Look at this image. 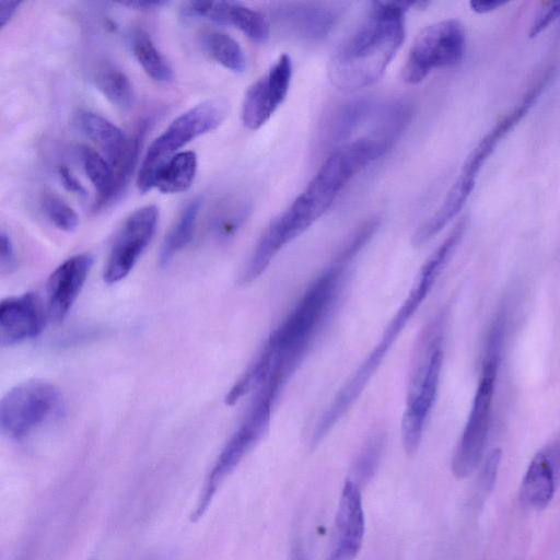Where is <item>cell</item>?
I'll return each instance as SVG.
<instances>
[{"label":"cell","instance_id":"cell-1","mask_svg":"<svg viewBox=\"0 0 560 560\" xmlns=\"http://www.w3.org/2000/svg\"><path fill=\"white\" fill-rule=\"evenodd\" d=\"M378 226L377 218H370L361 223L328 266L307 287L282 323L269 335L253 360L267 374L266 378L283 386L298 369L331 314L352 261Z\"/></svg>","mask_w":560,"mask_h":560},{"label":"cell","instance_id":"cell-2","mask_svg":"<svg viewBox=\"0 0 560 560\" xmlns=\"http://www.w3.org/2000/svg\"><path fill=\"white\" fill-rule=\"evenodd\" d=\"M384 148L377 141L363 136L335 150L305 189L269 222L240 276V282L248 284L260 277L283 246L328 210L340 190L357 173L388 151Z\"/></svg>","mask_w":560,"mask_h":560},{"label":"cell","instance_id":"cell-3","mask_svg":"<svg viewBox=\"0 0 560 560\" xmlns=\"http://www.w3.org/2000/svg\"><path fill=\"white\" fill-rule=\"evenodd\" d=\"M413 2L374 1L362 24L338 47L328 63V78L342 91L374 84L405 38V12Z\"/></svg>","mask_w":560,"mask_h":560},{"label":"cell","instance_id":"cell-4","mask_svg":"<svg viewBox=\"0 0 560 560\" xmlns=\"http://www.w3.org/2000/svg\"><path fill=\"white\" fill-rule=\"evenodd\" d=\"M465 228L466 220H460L443 243H441L423 262L416 276L408 296L387 324L373 350L340 388L330 405L317 420L311 438V444L313 446L317 445L327 435L364 390L371 377H373L376 370L382 364L387 351L404 330V327L412 315L417 312L423 300L428 296L450 256L460 241Z\"/></svg>","mask_w":560,"mask_h":560},{"label":"cell","instance_id":"cell-5","mask_svg":"<svg viewBox=\"0 0 560 560\" xmlns=\"http://www.w3.org/2000/svg\"><path fill=\"white\" fill-rule=\"evenodd\" d=\"M436 328L435 322L423 329L412 354L401 420L402 447L409 456L419 447L425 420L438 395L443 350Z\"/></svg>","mask_w":560,"mask_h":560},{"label":"cell","instance_id":"cell-6","mask_svg":"<svg viewBox=\"0 0 560 560\" xmlns=\"http://www.w3.org/2000/svg\"><path fill=\"white\" fill-rule=\"evenodd\" d=\"M229 113L223 98L206 100L176 117L151 143L137 177L141 192L154 187V180L163 165L195 138L217 129Z\"/></svg>","mask_w":560,"mask_h":560},{"label":"cell","instance_id":"cell-7","mask_svg":"<svg viewBox=\"0 0 560 560\" xmlns=\"http://www.w3.org/2000/svg\"><path fill=\"white\" fill-rule=\"evenodd\" d=\"M277 397L265 387L255 390L247 411L205 479L191 521L200 518L226 477L266 433Z\"/></svg>","mask_w":560,"mask_h":560},{"label":"cell","instance_id":"cell-8","mask_svg":"<svg viewBox=\"0 0 560 560\" xmlns=\"http://www.w3.org/2000/svg\"><path fill=\"white\" fill-rule=\"evenodd\" d=\"M497 372V352L490 349L483 361L470 411L451 462L452 472L458 479L469 477L481 463L490 428Z\"/></svg>","mask_w":560,"mask_h":560},{"label":"cell","instance_id":"cell-9","mask_svg":"<svg viewBox=\"0 0 560 560\" xmlns=\"http://www.w3.org/2000/svg\"><path fill=\"white\" fill-rule=\"evenodd\" d=\"M465 50V31L456 20H444L425 26L416 37L402 67L408 84L423 81L434 69L457 63Z\"/></svg>","mask_w":560,"mask_h":560},{"label":"cell","instance_id":"cell-10","mask_svg":"<svg viewBox=\"0 0 560 560\" xmlns=\"http://www.w3.org/2000/svg\"><path fill=\"white\" fill-rule=\"evenodd\" d=\"M59 392L49 382L32 380L9 390L0 402L1 431L22 439L43 423L56 409Z\"/></svg>","mask_w":560,"mask_h":560},{"label":"cell","instance_id":"cell-11","mask_svg":"<svg viewBox=\"0 0 560 560\" xmlns=\"http://www.w3.org/2000/svg\"><path fill=\"white\" fill-rule=\"evenodd\" d=\"M159 221V208L147 205L133 211L114 237L103 278L108 284L124 279L152 240Z\"/></svg>","mask_w":560,"mask_h":560},{"label":"cell","instance_id":"cell-12","mask_svg":"<svg viewBox=\"0 0 560 560\" xmlns=\"http://www.w3.org/2000/svg\"><path fill=\"white\" fill-rule=\"evenodd\" d=\"M292 77V60L282 54L268 71L248 86L244 94L241 109L243 125L256 130L260 128L288 94Z\"/></svg>","mask_w":560,"mask_h":560},{"label":"cell","instance_id":"cell-13","mask_svg":"<svg viewBox=\"0 0 560 560\" xmlns=\"http://www.w3.org/2000/svg\"><path fill=\"white\" fill-rule=\"evenodd\" d=\"M345 11L341 2L281 3L273 19L288 34L305 40L320 39L335 27Z\"/></svg>","mask_w":560,"mask_h":560},{"label":"cell","instance_id":"cell-14","mask_svg":"<svg viewBox=\"0 0 560 560\" xmlns=\"http://www.w3.org/2000/svg\"><path fill=\"white\" fill-rule=\"evenodd\" d=\"M47 306L40 296L26 292L3 299L0 303V343L13 346L37 337L47 322Z\"/></svg>","mask_w":560,"mask_h":560},{"label":"cell","instance_id":"cell-15","mask_svg":"<svg viewBox=\"0 0 560 560\" xmlns=\"http://www.w3.org/2000/svg\"><path fill=\"white\" fill-rule=\"evenodd\" d=\"M92 264L93 257L90 254H78L66 259L51 272L47 281L46 306L52 323H61L68 315Z\"/></svg>","mask_w":560,"mask_h":560},{"label":"cell","instance_id":"cell-16","mask_svg":"<svg viewBox=\"0 0 560 560\" xmlns=\"http://www.w3.org/2000/svg\"><path fill=\"white\" fill-rule=\"evenodd\" d=\"M336 529V547L328 560H353L362 546L365 521L359 485L350 478L339 499Z\"/></svg>","mask_w":560,"mask_h":560},{"label":"cell","instance_id":"cell-17","mask_svg":"<svg viewBox=\"0 0 560 560\" xmlns=\"http://www.w3.org/2000/svg\"><path fill=\"white\" fill-rule=\"evenodd\" d=\"M556 492L555 467L548 455L538 452L532 458L521 483L520 500L524 508L546 509Z\"/></svg>","mask_w":560,"mask_h":560},{"label":"cell","instance_id":"cell-18","mask_svg":"<svg viewBox=\"0 0 560 560\" xmlns=\"http://www.w3.org/2000/svg\"><path fill=\"white\" fill-rule=\"evenodd\" d=\"M78 121L84 133L103 150L115 170L128 152L130 138L112 121L93 112H80Z\"/></svg>","mask_w":560,"mask_h":560},{"label":"cell","instance_id":"cell-19","mask_svg":"<svg viewBox=\"0 0 560 560\" xmlns=\"http://www.w3.org/2000/svg\"><path fill=\"white\" fill-rule=\"evenodd\" d=\"M476 177L460 172L436 212L423 222L412 236V244L420 246L438 234L463 208L475 186Z\"/></svg>","mask_w":560,"mask_h":560},{"label":"cell","instance_id":"cell-20","mask_svg":"<svg viewBox=\"0 0 560 560\" xmlns=\"http://www.w3.org/2000/svg\"><path fill=\"white\" fill-rule=\"evenodd\" d=\"M539 88L540 85L535 86L527 93L522 102L480 140L466 159L462 171L474 177L477 176L482 164L492 153L497 144L527 113L539 94Z\"/></svg>","mask_w":560,"mask_h":560},{"label":"cell","instance_id":"cell-21","mask_svg":"<svg viewBox=\"0 0 560 560\" xmlns=\"http://www.w3.org/2000/svg\"><path fill=\"white\" fill-rule=\"evenodd\" d=\"M377 105L373 98L366 96L342 103L332 113L327 125L328 142L340 144L348 140L364 121L372 118Z\"/></svg>","mask_w":560,"mask_h":560},{"label":"cell","instance_id":"cell-22","mask_svg":"<svg viewBox=\"0 0 560 560\" xmlns=\"http://www.w3.org/2000/svg\"><path fill=\"white\" fill-rule=\"evenodd\" d=\"M197 165L195 152H178L160 170L154 180V187L163 194H178L188 190L194 183Z\"/></svg>","mask_w":560,"mask_h":560},{"label":"cell","instance_id":"cell-23","mask_svg":"<svg viewBox=\"0 0 560 560\" xmlns=\"http://www.w3.org/2000/svg\"><path fill=\"white\" fill-rule=\"evenodd\" d=\"M79 155L83 170L97 192L94 211L106 208L112 203L113 198L114 168L97 151L88 145L79 148Z\"/></svg>","mask_w":560,"mask_h":560},{"label":"cell","instance_id":"cell-24","mask_svg":"<svg viewBox=\"0 0 560 560\" xmlns=\"http://www.w3.org/2000/svg\"><path fill=\"white\" fill-rule=\"evenodd\" d=\"M201 206L202 199L200 197L191 199L164 237L159 256L162 267H166L173 257L191 241Z\"/></svg>","mask_w":560,"mask_h":560},{"label":"cell","instance_id":"cell-25","mask_svg":"<svg viewBox=\"0 0 560 560\" xmlns=\"http://www.w3.org/2000/svg\"><path fill=\"white\" fill-rule=\"evenodd\" d=\"M132 52L143 71L154 81L171 82L173 70L160 52L151 37L142 30H137L131 36Z\"/></svg>","mask_w":560,"mask_h":560},{"label":"cell","instance_id":"cell-26","mask_svg":"<svg viewBox=\"0 0 560 560\" xmlns=\"http://www.w3.org/2000/svg\"><path fill=\"white\" fill-rule=\"evenodd\" d=\"M97 90L115 106L129 109L135 104V91L129 78L113 65L102 66L94 74Z\"/></svg>","mask_w":560,"mask_h":560},{"label":"cell","instance_id":"cell-27","mask_svg":"<svg viewBox=\"0 0 560 560\" xmlns=\"http://www.w3.org/2000/svg\"><path fill=\"white\" fill-rule=\"evenodd\" d=\"M248 200L240 197L223 200L215 209L211 220V229L220 241L233 237L242 228L250 213Z\"/></svg>","mask_w":560,"mask_h":560},{"label":"cell","instance_id":"cell-28","mask_svg":"<svg viewBox=\"0 0 560 560\" xmlns=\"http://www.w3.org/2000/svg\"><path fill=\"white\" fill-rule=\"evenodd\" d=\"M202 45L218 63L235 73H243L247 67L246 56L240 44L230 35L209 32L202 37Z\"/></svg>","mask_w":560,"mask_h":560},{"label":"cell","instance_id":"cell-29","mask_svg":"<svg viewBox=\"0 0 560 560\" xmlns=\"http://www.w3.org/2000/svg\"><path fill=\"white\" fill-rule=\"evenodd\" d=\"M226 25H233L255 43H265L270 35L266 16L240 2L228 1Z\"/></svg>","mask_w":560,"mask_h":560},{"label":"cell","instance_id":"cell-30","mask_svg":"<svg viewBox=\"0 0 560 560\" xmlns=\"http://www.w3.org/2000/svg\"><path fill=\"white\" fill-rule=\"evenodd\" d=\"M384 447V434H373L364 444L353 465V477L350 478L359 485V481L369 479L375 471Z\"/></svg>","mask_w":560,"mask_h":560},{"label":"cell","instance_id":"cell-31","mask_svg":"<svg viewBox=\"0 0 560 560\" xmlns=\"http://www.w3.org/2000/svg\"><path fill=\"white\" fill-rule=\"evenodd\" d=\"M42 208L49 221L59 230L72 232L78 228V214L56 194H44L42 197Z\"/></svg>","mask_w":560,"mask_h":560},{"label":"cell","instance_id":"cell-32","mask_svg":"<svg viewBox=\"0 0 560 560\" xmlns=\"http://www.w3.org/2000/svg\"><path fill=\"white\" fill-rule=\"evenodd\" d=\"M502 457V450L500 447L493 448L486 457L480 475H479V490L481 493L491 491L498 475Z\"/></svg>","mask_w":560,"mask_h":560},{"label":"cell","instance_id":"cell-33","mask_svg":"<svg viewBox=\"0 0 560 560\" xmlns=\"http://www.w3.org/2000/svg\"><path fill=\"white\" fill-rule=\"evenodd\" d=\"M559 18L560 1L549 2L547 5L542 7V9H540V11L535 16V20L533 21L529 28V36L534 37L538 35Z\"/></svg>","mask_w":560,"mask_h":560},{"label":"cell","instance_id":"cell-34","mask_svg":"<svg viewBox=\"0 0 560 560\" xmlns=\"http://www.w3.org/2000/svg\"><path fill=\"white\" fill-rule=\"evenodd\" d=\"M16 268L14 246L10 235L5 231L0 234V269L1 273H11Z\"/></svg>","mask_w":560,"mask_h":560},{"label":"cell","instance_id":"cell-35","mask_svg":"<svg viewBox=\"0 0 560 560\" xmlns=\"http://www.w3.org/2000/svg\"><path fill=\"white\" fill-rule=\"evenodd\" d=\"M57 174L62 186L72 194H75L80 197L86 196V190L83 185L78 180V178L71 173V171L63 164L59 165L57 168Z\"/></svg>","mask_w":560,"mask_h":560},{"label":"cell","instance_id":"cell-36","mask_svg":"<svg viewBox=\"0 0 560 560\" xmlns=\"http://www.w3.org/2000/svg\"><path fill=\"white\" fill-rule=\"evenodd\" d=\"M21 1H1L0 2V27L3 28L19 10Z\"/></svg>","mask_w":560,"mask_h":560},{"label":"cell","instance_id":"cell-37","mask_svg":"<svg viewBox=\"0 0 560 560\" xmlns=\"http://www.w3.org/2000/svg\"><path fill=\"white\" fill-rule=\"evenodd\" d=\"M506 2L504 1H498V0H476L470 1L469 5L472 11L477 13H488L491 11H494L499 9L500 7L504 5Z\"/></svg>","mask_w":560,"mask_h":560},{"label":"cell","instance_id":"cell-38","mask_svg":"<svg viewBox=\"0 0 560 560\" xmlns=\"http://www.w3.org/2000/svg\"><path fill=\"white\" fill-rule=\"evenodd\" d=\"M168 3H170L168 1H132V2H124L120 4L128 7V8L136 9V10L152 11V10L160 9L164 5H167Z\"/></svg>","mask_w":560,"mask_h":560}]
</instances>
